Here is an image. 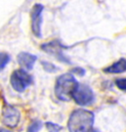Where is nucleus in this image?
Segmentation results:
<instances>
[{
    "instance_id": "7",
    "label": "nucleus",
    "mask_w": 126,
    "mask_h": 132,
    "mask_svg": "<svg viewBox=\"0 0 126 132\" xmlns=\"http://www.w3.org/2000/svg\"><path fill=\"white\" fill-rule=\"evenodd\" d=\"M42 12H43V5L41 4H35L30 12L31 30L36 37H41Z\"/></svg>"
},
{
    "instance_id": "12",
    "label": "nucleus",
    "mask_w": 126,
    "mask_h": 132,
    "mask_svg": "<svg viewBox=\"0 0 126 132\" xmlns=\"http://www.w3.org/2000/svg\"><path fill=\"white\" fill-rule=\"evenodd\" d=\"M46 128L49 132H60L62 130V126L53 122H46Z\"/></svg>"
},
{
    "instance_id": "2",
    "label": "nucleus",
    "mask_w": 126,
    "mask_h": 132,
    "mask_svg": "<svg viewBox=\"0 0 126 132\" xmlns=\"http://www.w3.org/2000/svg\"><path fill=\"white\" fill-rule=\"evenodd\" d=\"M78 82L72 73H65L58 77L55 85V94L61 101H70L72 98Z\"/></svg>"
},
{
    "instance_id": "15",
    "label": "nucleus",
    "mask_w": 126,
    "mask_h": 132,
    "mask_svg": "<svg viewBox=\"0 0 126 132\" xmlns=\"http://www.w3.org/2000/svg\"><path fill=\"white\" fill-rule=\"evenodd\" d=\"M71 72L72 73H75V75H77V76H83L85 75V71H84L82 68H79V67H76L74 69H72L71 70Z\"/></svg>"
},
{
    "instance_id": "14",
    "label": "nucleus",
    "mask_w": 126,
    "mask_h": 132,
    "mask_svg": "<svg viewBox=\"0 0 126 132\" xmlns=\"http://www.w3.org/2000/svg\"><path fill=\"white\" fill-rule=\"evenodd\" d=\"M116 86L121 90H126V78H119L115 81Z\"/></svg>"
},
{
    "instance_id": "3",
    "label": "nucleus",
    "mask_w": 126,
    "mask_h": 132,
    "mask_svg": "<svg viewBox=\"0 0 126 132\" xmlns=\"http://www.w3.org/2000/svg\"><path fill=\"white\" fill-rule=\"evenodd\" d=\"M11 85L16 91L18 92H23L27 89V87L32 83V77L27 71L20 69L13 71L11 78Z\"/></svg>"
},
{
    "instance_id": "11",
    "label": "nucleus",
    "mask_w": 126,
    "mask_h": 132,
    "mask_svg": "<svg viewBox=\"0 0 126 132\" xmlns=\"http://www.w3.org/2000/svg\"><path fill=\"white\" fill-rule=\"evenodd\" d=\"M42 122L40 120H34L28 128V131L27 132H38L41 129Z\"/></svg>"
},
{
    "instance_id": "17",
    "label": "nucleus",
    "mask_w": 126,
    "mask_h": 132,
    "mask_svg": "<svg viewBox=\"0 0 126 132\" xmlns=\"http://www.w3.org/2000/svg\"><path fill=\"white\" fill-rule=\"evenodd\" d=\"M91 132H99V131H97V130H91Z\"/></svg>"
},
{
    "instance_id": "9",
    "label": "nucleus",
    "mask_w": 126,
    "mask_h": 132,
    "mask_svg": "<svg viewBox=\"0 0 126 132\" xmlns=\"http://www.w3.org/2000/svg\"><path fill=\"white\" fill-rule=\"evenodd\" d=\"M126 71V60L125 59H120L117 62L113 63L110 67L106 68L104 71L107 73H121Z\"/></svg>"
},
{
    "instance_id": "13",
    "label": "nucleus",
    "mask_w": 126,
    "mask_h": 132,
    "mask_svg": "<svg viewBox=\"0 0 126 132\" xmlns=\"http://www.w3.org/2000/svg\"><path fill=\"white\" fill-rule=\"evenodd\" d=\"M42 66H43V69L48 72H55L58 70L56 66H54L53 64L48 63V62H42Z\"/></svg>"
},
{
    "instance_id": "1",
    "label": "nucleus",
    "mask_w": 126,
    "mask_h": 132,
    "mask_svg": "<svg viewBox=\"0 0 126 132\" xmlns=\"http://www.w3.org/2000/svg\"><path fill=\"white\" fill-rule=\"evenodd\" d=\"M95 116L92 112L79 109L70 114L68 128L70 132H89L93 127Z\"/></svg>"
},
{
    "instance_id": "5",
    "label": "nucleus",
    "mask_w": 126,
    "mask_h": 132,
    "mask_svg": "<svg viewBox=\"0 0 126 132\" xmlns=\"http://www.w3.org/2000/svg\"><path fill=\"white\" fill-rule=\"evenodd\" d=\"M21 113L19 110L11 105L5 103L2 109V122L4 125L11 128H15L19 124Z\"/></svg>"
},
{
    "instance_id": "10",
    "label": "nucleus",
    "mask_w": 126,
    "mask_h": 132,
    "mask_svg": "<svg viewBox=\"0 0 126 132\" xmlns=\"http://www.w3.org/2000/svg\"><path fill=\"white\" fill-rule=\"evenodd\" d=\"M10 56L6 53H0V71L4 69L6 65L9 63Z\"/></svg>"
},
{
    "instance_id": "8",
    "label": "nucleus",
    "mask_w": 126,
    "mask_h": 132,
    "mask_svg": "<svg viewBox=\"0 0 126 132\" xmlns=\"http://www.w3.org/2000/svg\"><path fill=\"white\" fill-rule=\"evenodd\" d=\"M36 56H34L32 54H29L27 52H21L17 57V60L19 65L24 71H30L32 70L34 63L36 61Z\"/></svg>"
},
{
    "instance_id": "4",
    "label": "nucleus",
    "mask_w": 126,
    "mask_h": 132,
    "mask_svg": "<svg viewBox=\"0 0 126 132\" xmlns=\"http://www.w3.org/2000/svg\"><path fill=\"white\" fill-rule=\"evenodd\" d=\"M72 98L75 101V103L80 106H87L91 105L94 101V93L92 89L85 84L77 85L76 89L73 92Z\"/></svg>"
},
{
    "instance_id": "6",
    "label": "nucleus",
    "mask_w": 126,
    "mask_h": 132,
    "mask_svg": "<svg viewBox=\"0 0 126 132\" xmlns=\"http://www.w3.org/2000/svg\"><path fill=\"white\" fill-rule=\"evenodd\" d=\"M42 50L44 52L50 54L52 56H54L57 60L64 63H70V61L66 59V57L64 55L63 50H64V46L61 44L59 40H52L51 42L45 43L41 46Z\"/></svg>"
},
{
    "instance_id": "16",
    "label": "nucleus",
    "mask_w": 126,
    "mask_h": 132,
    "mask_svg": "<svg viewBox=\"0 0 126 132\" xmlns=\"http://www.w3.org/2000/svg\"><path fill=\"white\" fill-rule=\"evenodd\" d=\"M0 132H12L8 130V129H5V128H0Z\"/></svg>"
}]
</instances>
